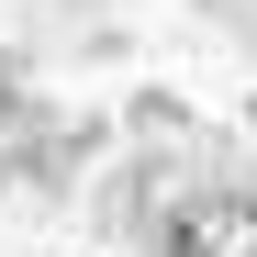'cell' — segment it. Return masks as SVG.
Instances as JSON below:
<instances>
[{
    "mask_svg": "<svg viewBox=\"0 0 257 257\" xmlns=\"http://www.w3.org/2000/svg\"><path fill=\"white\" fill-rule=\"evenodd\" d=\"M168 257H257V190H201V201H179Z\"/></svg>",
    "mask_w": 257,
    "mask_h": 257,
    "instance_id": "obj_1",
    "label": "cell"
}]
</instances>
